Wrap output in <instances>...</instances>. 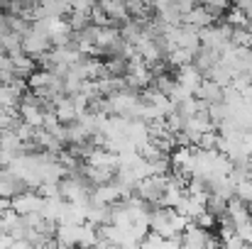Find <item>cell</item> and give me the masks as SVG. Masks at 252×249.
Returning a JSON list of instances; mask_svg holds the SVG:
<instances>
[{
	"instance_id": "21",
	"label": "cell",
	"mask_w": 252,
	"mask_h": 249,
	"mask_svg": "<svg viewBox=\"0 0 252 249\" xmlns=\"http://www.w3.org/2000/svg\"><path fill=\"white\" fill-rule=\"evenodd\" d=\"M225 22H228L230 27H252L250 20H248V12L240 10V7H230V10L225 12Z\"/></svg>"
},
{
	"instance_id": "26",
	"label": "cell",
	"mask_w": 252,
	"mask_h": 249,
	"mask_svg": "<svg viewBox=\"0 0 252 249\" xmlns=\"http://www.w3.org/2000/svg\"><path fill=\"white\" fill-rule=\"evenodd\" d=\"M235 195L243 198L245 203H252V176H248V178H243V181L235 183Z\"/></svg>"
},
{
	"instance_id": "13",
	"label": "cell",
	"mask_w": 252,
	"mask_h": 249,
	"mask_svg": "<svg viewBox=\"0 0 252 249\" xmlns=\"http://www.w3.org/2000/svg\"><path fill=\"white\" fill-rule=\"evenodd\" d=\"M86 220V208L81 203H74V200H66L64 203V210H62V218H59V225H84Z\"/></svg>"
},
{
	"instance_id": "12",
	"label": "cell",
	"mask_w": 252,
	"mask_h": 249,
	"mask_svg": "<svg viewBox=\"0 0 252 249\" xmlns=\"http://www.w3.org/2000/svg\"><path fill=\"white\" fill-rule=\"evenodd\" d=\"M98 5L105 10V15L110 17L113 25H123V22L130 20V10H127L125 0H103V2H98Z\"/></svg>"
},
{
	"instance_id": "29",
	"label": "cell",
	"mask_w": 252,
	"mask_h": 249,
	"mask_svg": "<svg viewBox=\"0 0 252 249\" xmlns=\"http://www.w3.org/2000/svg\"><path fill=\"white\" fill-rule=\"evenodd\" d=\"M39 193H42L44 198H52V195H62V191H59V183H42V186H39Z\"/></svg>"
},
{
	"instance_id": "27",
	"label": "cell",
	"mask_w": 252,
	"mask_h": 249,
	"mask_svg": "<svg viewBox=\"0 0 252 249\" xmlns=\"http://www.w3.org/2000/svg\"><path fill=\"white\" fill-rule=\"evenodd\" d=\"M193 222H196V225H201V227H206V230H211V227L218 222V215H216V213H211V210L206 208V210H201V213H198V218H196Z\"/></svg>"
},
{
	"instance_id": "23",
	"label": "cell",
	"mask_w": 252,
	"mask_h": 249,
	"mask_svg": "<svg viewBox=\"0 0 252 249\" xmlns=\"http://www.w3.org/2000/svg\"><path fill=\"white\" fill-rule=\"evenodd\" d=\"M206 208H208L211 213H216V215H223L225 208H228V198L220 195V193H216V191H211V193H208V203H206Z\"/></svg>"
},
{
	"instance_id": "33",
	"label": "cell",
	"mask_w": 252,
	"mask_h": 249,
	"mask_svg": "<svg viewBox=\"0 0 252 249\" xmlns=\"http://www.w3.org/2000/svg\"><path fill=\"white\" fill-rule=\"evenodd\" d=\"M0 7H7V0H0Z\"/></svg>"
},
{
	"instance_id": "16",
	"label": "cell",
	"mask_w": 252,
	"mask_h": 249,
	"mask_svg": "<svg viewBox=\"0 0 252 249\" xmlns=\"http://www.w3.org/2000/svg\"><path fill=\"white\" fill-rule=\"evenodd\" d=\"M22 188H25V183H22L20 178H15L7 168L0 171V195H2V198H12V195L20 193Z\"/></svg>"
},
{
	"instance_id": "31",
	"label": "cell",
	"mask_w": 252,
	"mask_h": 249,
	"mask_svg": "<svg viewBox=\"0 0 252 249\" xmlns=\"http://www.w3.org/2000/svg\"><path fill=\"white\" fill-rule=\"evenodd\" d=\"M248 20H250V25H252V5L248 7Z\"/></svg>"
},
{
	"instance_id": "17",
	"label": "cell",
	"mask_w": 252,
	"mask_h": 249,
	"mask_svg": "<svg viewBox=\"0 0 252 249\" xmlns=\"http://www.w3.org/2000/svg\"><path fill=\"white\" fill-rule=\"evenodd\" d=\"M193 56H196V52H193V49L174 47L171 52H167V64L169 66H174V69H179V66H184V64H191V61H193Z\"/></svg>"
},
{
	"instance_id": "22",
	"label": "cell",
	"mask_w": 252,
	"mask_h": 249,
	"mask_svg": "<svg viewBox=\"0 0 252 249\" xmlns=\"http://www.w3.org/2000/svg\"><path fill=\"white\" fill-rule=\"evenodd\" d=\"M69 25L74 32H81L84 27L91 25V12H84V10H69Z\"/></svg>"
},
{
	"instance_id": "20",
	"label": "cell",
	"mask_w": 252,
	"mask_h": 249,
	"mask_svg": "<svg viewBox=\"0 0 252 249\" xmlns=\"http://www.w3.org/2000/svg\"><path fill=\"white\" fill-rule=\"evenodd\" d=\"M206 76H208V79H213L216 83H220V85L225 88V85H230V83H233V79H235V71H233L228 64L218 61V64H216V66H213V69L206 74Z\"/></svg>"
},
{
	"instance_id": "8",
	"label": "cell",
	"mask_w": 252,
	"mask_h": 249,
	"mask_svg": "<svg viewBox=\"0 0 252 249\" xmlns=\"http://www.w3.org/2000/svg\"><path fill=\"white\" fill-rule=\"evenodd\" d=\"M49 47H52V39H49L47 34L32 29V27L22 34V52H27V54L34 56V59H39L44 52H49Z\"/></svg>"
},
{
	"instance_id": "28",
	"label": "cell",
	"mask_w": 252,
	"mask_h": 249,
	"mask_svg": "<svg viewBox=\"0 0 252 249\" xmlns=\"http://www.w3.org/2000/svg\"><path fill=\"white\" fill-rule=\"evenodd\" d=\"M235 232L250 245L252 242V215L250 218H245V220H240V222H235Z\"/></svg>"
},
{
	"instance_id": "24",
	"label": "cell",
	"mask_w": 252,
	"mask_h": 249,
	"mask_svg": "<svg viewBox=\"0 0 252 249\" xmlns=\"http://www.w3.org/2000/svg\"><path fill=\"white\" fill-rule=\"evenodd\" d=\"M30 27H32V22L27 17H22V15H7V29H12L17 34H25Z\"/></svg>"
},
{
	"instance_id": "5",
	"label": "cell",
	"mask_w": 252,
	"mask_h": 249,
	"mask_svg": "<svg viewBox=\"0 0 252 249\" xmlns=\"http://www.w3.org/2000/svg\"><path fill=\"white\" fill-rule=\"evenodd\" d=\"M201 44L203 47H211L216 52H225L230 44H233V27L228 22L223 25H208L201 29Z\"/></svg>"
},
{
	"instance_id": "32",
	"label": "cell",
	"mask_w": 252,
	"mask_h": 249,
	"mask_svg": "<svg viewBox=\"0 0 252 249\" xmlns=\"http://www.w3.org/2000/svg\"><path fill=\"white\" fill-rule=\"evenodd\" d=\"M57 2H64V5H69V7H71V0H57Z\"/></svg>"
},
{
	"instance_id": "4",
	"label": "cell",
	"mask_w": 252,
	"mask_h": 249,
	"mask_svg": "<svg viewBox=\"0 0 252 249\" xmlns=\"http://www.w3.org/2000/svg\"><path fill=\"white\" fill-rule=\"evenodd\" d=\"M155 81V74H152V66L142 59V56H135V59H127V71H125V83L130 90H142L147 88L150 83Z\"/></svg>"
},
{
	"instance_id": "1",
	"label": "cell",
	"mask_w": 252,
	"mask_h": 249,
	"mask_svg": "<svg viewBox=\"0 0 252 249\" xmlns=\"http://www.w3.org/2000/svg\"><path fill=\"white\" fill-rule=\"evenodd\" d=\"M191 220L184 218L176 208L171 205H157L152 213H150V230L164 235V237H179L181 240V232L186 230Z\"/></svg>"
},
{
	"instance_id": "10",
	"label": "cell",
	"mask_w": 252,
	"mask_h": 249,
	"mask_svg": "<svg viewBox=\"0 0 252 249\" xmlns=\"http://www.w3.org/2000/svg\"><path fill=\"white\" fill-rule=\"evenodd\" d=\"M174 79H176L179 85H184V88H189V90H196V88H198V83L203 81V71L191 61V64L179 66V69H176V74H174Z\"/></svg>"
},
{
	"instance_id": "15",
	"label": "cell",
	"mask_w": 252,
	"mask_h": 249,
	"mask_svg": "<svg viewBox=\"0 0 252 249\" xmlns=\"http://www.w3.org/2000/svg\"><path fill=\"white\" fill-rule=\"evenodd\" d=\"M218 61H220V52H216V49H211V47H203V44L196 49L193 64H196V66L203 71V76H206V74H208V71H211V69L218 64Z\"/></svg>"
},
{
	"instance_id": "25",
	"label": "cell",
	"mask_w": 252,
	"mask_h": 249,
	"mask_svg": "<svg viewBox=\"0 0 252 249\" xmlns=\"http://www.w3.org/2000/svg\"><path fill=\"white\" fill-rule=\"evenodd\" d=\"M233 44L252 49V29L250 27H233Z\"/></svg>"
},
{
	"instance_id": "19",
	"label": "cell",
	"mask_w": 252,
	"mask_h": 249,
	"mask_svg": "<svg viewBox=\"0 0 252 249\" xmlns=\"http://www.w3.org/2000/svg\"><path fill=\"white\" fill-rule=\"evenodd\" d=\"M0 49H2L5 54L22 52V34H17V32H12V29L0 32Z\"/></svg>"
},
{
	"instance_id": "11",
	"label": "cell",
	"mask_w": 252,
	"mask_h": 249,
	"mask_svg": "<svg viewBox=\"0 0 252 249\" xmlns=\"http://www.w3.org/2000/svg\"><path fill=\"white\" fill-rule=\"evenodd\" d=\"M34 66H37V59H34V56H30L27 52H15V54H10V69H12V74H15V76L27 79L32 71H37Z\"/></svg>"
},
{
	"instance_id": "34",
	"label": "cell",
	"mask_w": 252,
	"mask_h": 249,
	"mask_svg": "<svg viewBox=\"0 0 252 249\" xmlns=\"http://www.w3.org/2000/svg\"><path fill=\"white\" fill-rule=\"evenodd\" d=\"M248 71H252V64H250V69H248Z\"/></svg>"
},
{
	"instance_id": "9",
	"label": "cell",
	"mask_w": 252,
	"mask_h": 249,
	"mask_svg": "<svg viewBox=\"0 0 252 249\" xmlns=\"http://www.w3.org/2000/svg\"><path fill=\"white\" fill-rule=\"evenodd\" d=\"M193 93H196V98H198V100H203L206 105H211V103H220V100H223L225 88H223L220 83H216L213 79L203 76V81L198 83V88H196Z\"/></svg>"
},
{
	"instance_id": "14",
	"label": "cell",
	"mask_w": 252,
	"mask_h": 249,
	"mask_svg": "<svg viewBox=\"0 0 252 249\" xmlns=\"http://www.w3.org/2000/svg\"><path fill=\"white\" fill-rule=\"evenodd\" d=\"M213 12L206 7V5H196L193 10H189L186 15H184V22L186 25H191V27H196V29H203V27H208V25H213Z\"/></svg>"
},
{
	"instance_id": "3",
	"label": "cell",
	"mask_w": 252,
	"mask_h": 249,
	"mask_svg": "<svg viewBox=\"0 0 252 249\" xmlns=\"http://www.w3.org/2000/svg\"><path fill=\"white\" fill-rule=\"evenodd\" d=\"M167 173H152L147 178H142L137 186H135V193L147 200L150 205H162V198H164V191H167Z\"/></svg>"
},
{
	"instance_id": "7",
	"label": "cell",
	"mask_w": 252,
	"mask_h": 249,
	"mask_svg": "<svg viewBox=\"0 0 252 249\" xmlns=\"http://www.w3.org/2000/svg\"><path fill=\"white\" fill-rule=\"evenodd\" d=\"M181 245L184 247H216L218 245V240L216 237H211V232L206 230V227H201V225H196L193 220L186 225V230L181 232Z\"/></svg>"
},
{
	"instance_id": "18",
	"label": "cell",
	"mask_w": 252,
	"mask_h": 249,
	"mask_svg": "<svg viewBox=\"0 0 252 249\" xmlns=\"http://www.w3.org/2000/svg\"><path fill=\"white\" fill-rule=\"evenodd\" d=\"M64 198L62 195H52V198H44V208H42V215L54 220L59 225V218H62V210H64Z\"/></svg>"
},
{
	"instance_id": "2",
	"label": "cell",
	"mask_w": 252,
	"mask_h": 249,
	"mask_svg": "<svg viewBox=\"0 0 252 249\" xmlns=\"http://www.w3.org/2000/svg\"><path fill=\"white\" fill-rule=\"evenodd\" d=\"M137 108H140V95L137 90H118L105 95V112L108 115H123V117H137Z\"/></svg>"
},
{
	"instance_id": "30",
	"label": "cell",
	"mask_w": 252,
	"mask_h": 249,
	"mask_svg": "<svg viewBox=\"0 0 252 249\" xmlns=\"http://www.w3.org/2000/svg\"><path fill=\"white\" fill-rule=\"evenodd\" d=\"M5 29H7V15L0 12V32H5Z\"/></svg>"
},
{
	"instance_id": "6",
	"label": "cell",
	"mask_w": 252,
	"mask_h": 249,
	"mask_svg": "<svg viewBox=\"0 0 252 249\" xmlns=\"http://www.w3.org/2000/svg\"><path fill=\"white\" fill-rule=\"evenodd\" d=\"M10 208L17 210L20 215H30V213H42L44 208V195L37 191H20L10 198Z\"/></svg>"
}]
</instances>
